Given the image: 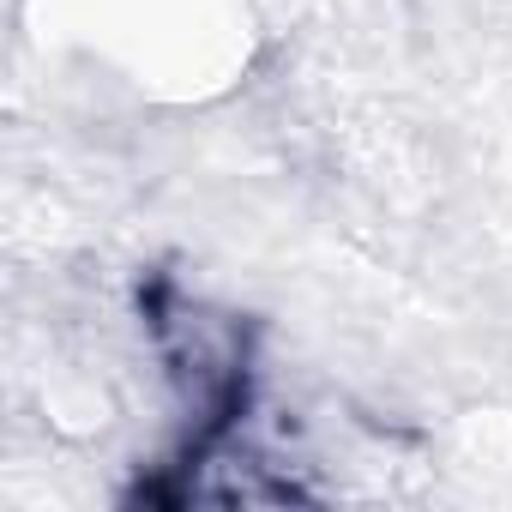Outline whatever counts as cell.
<instances>
[{
	"label": "cell",
	"mask_w": 512,
	"mask_h": 512,
	"mask_svg": "<svg viewBox=\"0 0 512 512\" xmlns=\"http://www.w3.org/2000/svg\"><path fill=\"white\" fill-rule=\"evenodd\" d=\"M145 332L181 386V434L157 476H139L133 500L187 506V500H223L217 470H266L253 446V416H260V356H253V326L235 314H205L169 272H151L139 284Z\"/></svg>",
	"instance_id": "obj_1"
}]
</instances>
